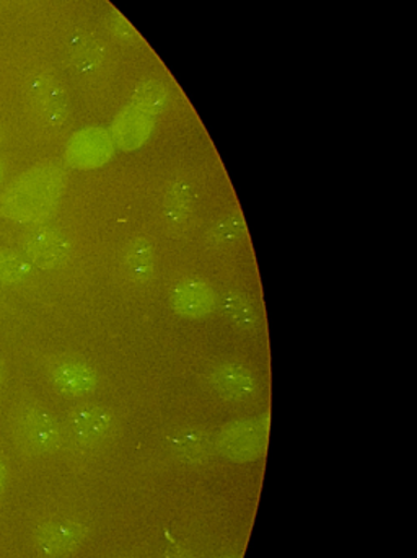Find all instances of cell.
I'll use <instances>...</instances> for the list:
<instances>
[{
	"label": "cell",
	"instance_id": "obj_11",
	"mask_svg": "<svg viewBox=\"0 0 417 558\" xmlns=\"http://www.w3.org/2000/svg\"><path fill=\"white\" fill-rule=\"evenodd\" d=\"M173 305L188 318L209 314L213 305V292L198 278H185L173 289Z\"/></svg>",
	"mask_w": 417,
	"mask_h": 558
},
{
	"label": "cell",
	"instance_id": "obj_21",
	"mask_svg": "<svg viewBox=\"0 0 417 558\" xmlns=\"http://www.w3.org/2000/svg\"><path fill=\"white\" fill-rule=\"evenodd\" d=\"M7 379H9V366H7V361L0 356V392L5 389Z\"/></svg>",
	"mask_w": 417,
	"mask_h": 558
},
{
	"label": "cell",
	"instance_id": "obj_20",
	"mask_svg": "<svg viewBox=\"0 0 417 558\" xmlns=\"http://www.w3.org/2000/svg\"><path fill=\"white\" fill-rule=\"evenodd\" d=\"M7 485H9V465L0 454V495L7 490Z\"/></svg>",
	"mask_w": 417,
	"mask_h": 558
},
{
	"label": "cell",
	"instance_id": "obj_4",
	"mask_svg": "<svg viewBox=\"0 0 417 558\" xmlns=\"http://www.w3.org/2000/svg\"><path fill=\"white\" fill-rule=\"evenodd\" d=\"M26 100L33 123L45 131L56 133L69 118V104L61 84L51 74L33 75L26 85Z\"/></svg>",
	"mask_w": 417,
	"mask_h": 558
},
{
	"label": "cell",
	"instance_id": "obj_10",
	"mask_svg": "<svg viewBox=\"0 0 417 558\" xmlns=\"http://www.w3.org/2000/svg\"><path fill=\"white\" fill-rule=\"evenodd\" d=\"M209 384L223 399L243 400L252 399L256 392V380L245 367L236 364H220L209 373Z\"/></svg>",
	"mask_w": 417,
	"mask_h": 558
},
{
	"label": "cell",
	"instance_id": "obj_22",
	"mask_svg": "<svg viewBox=\"0 0 417 558\" xmlns=\"http://www.w3.org/2000/svg\"><path fill=\"white\" fill-rule=\"evenodd\" d=\"M162 558H195L192 556V553L185 549H172L169 553H165V556Z\"/></svg>",
	"mask_w": 417,
	"mask_h": 558
},
{
	"label": "cell",
	"instance_id": "obj_15",
	"mask_svg": "<svg viewBox=\"0 0 417 558\" xmlns=\"http://www.w3.org/2000/svg\"><path fill=\"white\" fill-rule=\"evenodd\" d=\"M146 134V123H144V113L136 110H127L116 118L111 128V140L114 146L121 149H134L144 141Z\"/></svg>",
	"mask_w": 417,
	"mask_h": 558
},
{
	"label": "cell",
	"instance_id": "obj_16",
	"mask_svg": "<svg viewBox=\"0 0 417 558\" xmlns=\"http://www.w3.org/2000/svg\"><path fill=\"white\" fill-rule=\"evenodd\" d=\"M124 270H126L127 278L136 284H146L152 277V248L143 239H136L127 245L126 254H124Z\"/></svg>",
	"mask_w": 417,
	"mask_h": 558
},
{
	"label": "cell",
	"instance_id": "obj_3",
	"mask_svg": "<svg viewBox=\"0 0 417 558\" xmlns=\"http://www.w3.org/2000/svg\"><path fill=\"white\" fill-rule=\"evenodd\" d=\"M64 438L78 451L103 448L116 432L113 413L100 403H78L65 415Z\"/></svg>",
	"mask_w": 417,
	"mask_h": 558
},
{
	"label": "cell",
	"instance_id": "obj_7",
	"mask_svg": "<svg viewBox=\"0 0 417 558\" xmlns=\"http://www.w3.org/2000/svg\"><path fill=\"white\" fill-rule=\"evenodd\" d=\"M46 376L56 392L71 399L91 396L100 384L97 369L81 357L62 356L51 361Z\"/></svg>",
	"mask_w": 417,
	"mask_h": 558
},
{
	"label": "cell",
	"instance_id": "obj_6",
	"mask_svg": "<svg viewBox=\"0 0 417 558\" xmlns=\"http://www.w3.org/2000/svg\"><path fill=\"white\" fill-rule=\"evenodd\" d=\"M90 534V527L78 518L64 517L39 523L33 530V546L45 558H69L77 553Z\"/></svg>",
	"mask_w": 417,
	"mask_h": 558
},
{
	"label": "cell",
	"instance_id": "obj_24",
	"mask_svg": "<svg viewBox=\"0 0 417 558\" xmlns=\"http://www.w3.org/2000/svg\"><path fill=\"white\" fill-rule=\"evenodd\" d=\"M5 305H7L5 298H3L2 294H0V307H5Z\"/></svg>",
	"mask_w": 417,
	"mask_h": 558
},
{
	"label": "cell",
	"instance_id": "obj_1",
	"mask_svg": "<svg viewBox=\"0 0 417 558\" xmlns=\"http://www.w3.org/2000/svg\"><path fill=\"white\" fill-rule=\"evenodd\" d=\"M65 189V172L58 162H42L16 175L0 192V219L33 228L54 216Z\"/></svg>",
	"mask_w": 417,
	"mask_h": 558
},
{
	"label": "cell",
	"instance_id": "obj_2",
	"mask_svg": "<svg viewBox=\"0 0 417 558\" xmlns=\"http://www.w3.org/2000/svg\"><path fill=\"white\" fill-rule=\"evenodd\" d=\"M10 432L16 448L28 458L54 454L65 441L64 428L58 416L26 397L10 410Z\"/></svg>",
	"mask_w": 417,
	"mask_h": 558
},
{
	"label": "cell",
	"instance_id": "obj_8",
	"mask_svg": "<svg viewBox=\"0 0 417 558\" xmlns=\"http://www.w3.org/2000/svg\"><path fill=\"white\" fill-rule=\"evenodd\" d=\"M113 150L110 133L100 128H85L69 140L65 162L74 169H98L113 157Z\"/></svg>",
	"mask_w": 417,
	"mask_h": 558
},
{
	"label": "cell",
	"instance_id": "obj_23",
	"mask_svg": "<svg viewBox=\"0 0 417 558\" xmlns=\"http://www.w3.org/2000/svg\"><path fill=\"white\" fill-rule=\"evenodd\" d=\"M7 175V163L5 160L0 157V186H2L3 179H5Z\"/></svg>",
	"mask_w": 417,
	"mask_h": 558
},
{
	"label": "cell",
	"instance_id": "obj_12",
	"mask_svg": "<svg viewBox=\"0 0 417 558\" xmlns=\"http://www.w3.org/2000/svg\"><path fill=\"white\" fill-rule=\"evenodd\" d=\"M167 446L173 458L185 464H199L209 458L212 451V442L206 433L199 429L185 428L176 429L167 438Z\"/></svg>",
	"mask_w": 417,
	"mask_h": 558
},
{
	"label": "cell",
	"instance_id": "obj_17",
	"mask_svg": "<svg viewBox=\"0 0 417 558\" xmlns=\"http://www.w3.org/2000/svg\"><path fill=\"white\" fill-rule=\"evenodd\" d=\"M222 307L226 317L233 325L243 331H255L258 327V317H256L255 307L252 302L240 294V292H226L222 299Z\"/></svg>",
	"mask_w": 417,
	"mask_h": 558
},
{
	"label": "cell",
	"instance_id": "obj_18",
	"mask_svg": "<svg viewBox=\"0 0 417 558\" xmlns=\"http://www.w3.org/2000/svg\"><path fill=\"white\" fill-rule=\"evenodd\" d=\"M245 222L240 216H225L209 229L208 241L216 247H229V245L242 241L245 238Z\"/></svg>",
	"mask_w": 417,
	"mask_h": 558
},
{
	"label": "cell",
	"instance_id": "obj_13",
	"mask_svg": "<svg viewBox=\"0 0 417 558\" xmlns=\"http://www.w3.org/2000/svg\"><path fill=\"white\" fill-rule=\"evenodd\" d=\"M36 270L15 248H0V286L12 291H28Z\"/></svg>",
	"mask_w": 417,
	"mask_h": 558
},
{
	"label": "cell",
	"instance_id": "obj_5",
	"mask_svg": "<svg viewBox=\"0 0 417 558\" xmlns=\"http://www.w3.org/2000/svg\"><path fill=\"white\" fill-rule=\"evenodd\" d=\"M16 251L39 271L59 270L72 257V244L68 235L45 225L26 229L19 238Z\"/></svg>",
	"mask_w": 417,
	"mask_h": 558
},
{
	"label": "cell",
	"instance_id": "obj_25",
	"mask_svg": "<svg viewBox=\"0 0 417 558\" xmlns=\"http://www.w3.org/2000/svg\"><path fill=\"white\" fill-rule=\"evenodd\" d=\"M219 558H240V557H236V556H223V557H219Z\"/></svg>",
	"mask_w": 417,
	"mask_h": 558
},
{
	"label": "cell",
	"instance_id": "obj_9",
	"mask_svg": "<svg viewBox=\"0 0 417 558\" xmlns=\"http://www.w3.org/2000/svg\"><path fill=\"white\" fill-rule=\"evenodd\" d=\"M265 445V429L255 422L232 423L217 438L219 451L233 461H252L259 458Z\"/></svg>",
	"mask_w": 417,
	"mask_h": 558
},
{
	"label": "cell",
	"instance_id": "obj_14",
	"mask_svg": "<svg viewBox=\"0 0 417 558\" xmlns=\"http://www.w3.org/2000/svg\"><path fill=\"white\" fill-rule=\"evenodd\" d=\"M103 59V48L91 33H77L69 46V61L82 74L97 71Z\"/></svg>",
	"mask_w": 417,
	"mask_h": 558
},
{
	"label": "cell",
	"instance_id": "obj_19",
	"mask_svg": "<svg viewBox=\"0 0 417 558\" xmlns=\"http://www.w3.org/2000/svg\"><path fill=\"white\" fill-rule=\"evenodd\" d=\"M193 192L186 183L179 182L170 189L165 203V218L169 225H185L192 209Z\"/></svg>",
	"mask_w": 417,
	"mask_h": 558
}]
</instances>
